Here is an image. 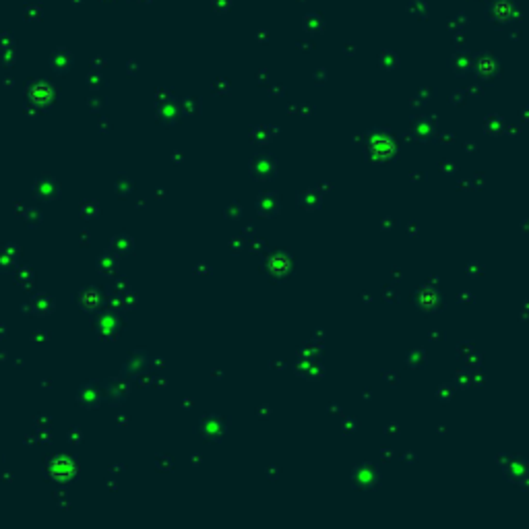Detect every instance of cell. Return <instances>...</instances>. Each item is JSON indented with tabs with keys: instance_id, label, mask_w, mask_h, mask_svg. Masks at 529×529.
Here are the masks:
<instances>
[{
	"instance_id": "6da1fadb",
	"label": "cell",
	"mask_w": 529,
	"mask_h": 529,
	"mask_svg": "<svg viewBox=\"0 0 529 529\" xmlns=\"http://www.w3.org/2000/svg\"><path fill=\"white\" fill-rule=\"evenodd\" d=\"M494 15H496L500 21L508 19V17H510V5H508V3H496V7H494Z\"/></svg>"
}]
</instances>
